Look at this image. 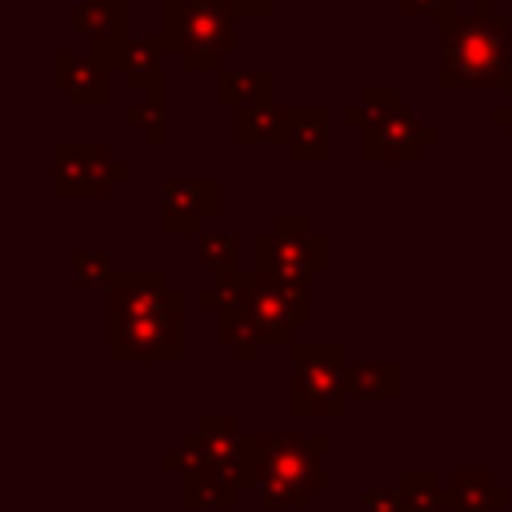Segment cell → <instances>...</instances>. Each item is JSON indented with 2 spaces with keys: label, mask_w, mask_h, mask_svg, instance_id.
Wrapping results in <instances>:
<instances>
[{
  "label": "cell",
  "mask_w": 512,
  "mask_h": 512,
  "mask_svg": "<svg viewBox=\"0 0 512 512\" xmlns=\"http://www.w3.org/2000/svg\"><path fill=\"white\" fill-rule=\"evenodd\" d=\"M112 264H108V252H76L72 256V284L76 288H108L112 280Z\"/></svg>",
  "instance_id": "d4e9b609"
},
{
  "label": "cell",
  "mask_w": 512,
  "mask_h": 512,
  "mask_svg": "<svg viewBox=\"0 0 512 512\" xmlns=\"http://www.w3.org/2000/svg\"><path fill=\"white\" fill-rule=\"evenodd\" d=\"M500 128H504V132H508V140H512V116H508V120H504Z\"/></svg>",
  "instance_id": "f1b7e54d"
},
{
  "label": "cell",
  "mask_w": 512,
  "mask_h": 512,
  "mask_svg": "<svg viewBox=\"0 0 512 512\" xmlns=\"http://www.w3.org/2000/svg\"><path fill=\"white\" fill-rule=\"evenodd\" d=\"M440 32V68L436 88H484V92H508L512 88V16L496 12L492 0H472L468 12H452L436 20Z\"/></svg>",
  "instance_id": "6da1fadb"
},
{
  "label": "cell",
  "mask_w": 512,
  "mask_h": 512,
  "mask_svg": "<svg viewBox=\"0 0 512 512\" xmlns=\"http://www.w3.org/2000/svg\"><path fill=\"white\" fill-rule=\"evenodd\" d=\"M180 500L188 508H232L240 500V484L232 476H212V472H184V484H180Z\"/></svg>",
  "instance_id": "44dd1931"
},
{
  "label": "cell",
  "mask_w": 512,
  "mask_h": 512,
  "mask_svg": "<svg viewBox=\"0 0 512 512\" xmlns=\"http://www.w3.org/2000/svg\"><path fill=\"white\" fill-rule=\"evenodd\" d=\"M252 268L280 284L308 288V280L328 268V236L308 216L280 212V216H272L268 232H260L252 240Z\"/></svg>",
  "instance_id": "5b68a950"
},
{
  "label": "cell",
  "mask_w": 512,
  "mask_h": 512,
  "mask_svg": "<svg viewBox=\"0 0 512 512\" xmlns=\"http://www.w3.org/2000/svg\"><path fill=\"white\" fill-rule=\"evenodd\" d=\"M248 320L260 332V344H288L292 348V332L304 328L312 320V300L308 288H292L280 284L256 268H244V296H240Z\"/></svg>",
  "instance_id": "52a82bcc"
},
{
  "label": "cell",
  "mask_w": 512,
  "mask_h": 512,
  "mask_svg": "<svg viewBox=\"0 0 512 512\" xmlns=\"http://www.w3.org/2000/svg\"><path fill=\"white\" fill-rule=\"evenodd\" d=\"M128 176V164L104 140H60L52 144V192L60 200H100Z\"/></svg>",
  "instance_id": "8992f818"
},
{
  "label": "cell",
  "mask_w": 512,
  "mask_h": 512,
  "mask_svg": "<svg viewBox=\"0 0 512 512\" xmlns=\"http://www.w3.org/2000/svg\"><path fill=\"white\" fill-rule=\"evenodd\" d=\"M364 512H404L400 488H368L364 492Z\"/></svg>",
  "instance_id": "484cf974"
},
{
  "label": "cell",
  "mask_w": 512,
  "mask_h": 512,
  "mask_svg": "<svg viewBox=\"0 0 512 512\" xmlns=\"http://www.w3.org/2000/svg\"><path fill=\"white\" fill-rule=\"evenodd\" d=\"M124 124L140 128L144 144H160V140H164V132H168V104H164V84L136 92V96L128 100V108H124Z\"/></svg>",
  "instance_id": "ffe728a7"
},
{
  "label": "cell",
  "mask_w": 512,
  "mask_h": 512,
  "mask_svg": "<svg viewBox=\"0 0 512 512\" xmlns=\"http://www.w3.org/2000/svg\"><path fill=\"white\" fill-rule=\"evenodd\" d=\"M108 316H148V312H184V292L164 284L156 268H116L108 280Z\"/></svg>",
  "instance_id": "7c38bea8"
},
{
  "label": "cell",
  "mask_w": 512,
  "mask_h": 512,
  "mask_svg": "<svg viewBox=\"0 0 512 512\" xmlns=\"http://www.w3.org/2000/svg\"><path fill=\"white\" fill-rule=\"evenodd\" d=\"M328 436H264L256 496L264 508H304L312 492L328 488Z\"/></svg>",
  "instance_id": "3957f363"
},
{
  "label": "cell",
  "mask_w": 512,
  "mask_h": 512,
  "mask_svg": "<svg viewBox=\"0 0 512 512\" xmlns=\"http://www.w3.org/2000/svg\"><path fill=\"white\" fill-rule=\"evenodd\" d=\"M404 388V368L396 360H352L348 396L356 400H396Z\"/></svg>",
  "instance_id": "2e32d148"
},
{
  "label": "cell",
  "mask_w": 512,
  "mask_h": 512,
  "mask_svg": "<svg viewBox=\"0 0 512 512\" xmlns=\"http://www.w3.org/2000/svg\"><path fill=\"white\" fill-rule=\"evenodd\" d=\"M396 108H404V92H400V88H364V92L344 108V120L364 132L368 124H376L380 116H388V112H396Z\"/></svg>",
  "instance_id": "603a6c76"
},
{
  "label": "cell",
  "mask_w": 512,
  "mask_h": 512,
  "mask_svg": "<svg viewBox=\"0 0 512 512\" xmlns=\"http://www.w3.org/2000/svg\"><path fill=\"white\" fill-rule=\"evenodd\" d=\"M240 16H272L276 12V0H236Z\"/></svg>",
  "instance_id": "83f0119b"
},
{
  "label": "cell",
  "mask_w": 512,
  "mask_h": 512,
  "mask_svg": "<svg viewBox=\"0 0 512 512\" xmlns=\"http://www.w3.org/2000/svg\"><path fill=\"white\" fill-rule=\"evenodd\" d=\"M108 356L120 364H176L184 356V312L108 316Z\"/></svg>",
  "instance_id": "ba28073f"
},
{
  "label": "cell",
  "mask_w": 512,
  "mask_h": 512,
  "mask_svg": "<svg viewBox=\"0 0 512 512\" xmlns=\"http://www.w3.org/2000/svg\"><path fill=\"white\" fill-rule=\"evenodd\" d=\"M400 12H404V16L428 12V16L444 20V16H452V12H456V0H400Z\"/></svg>",
  "instance_id": "4316f807"
},
{
  "label": "cell",
  "mask_w": 512,
  "mask_h": 512,
  "mask_svg": "<svg viewBox=\"0 0 512 512\" xmlns=\"http://www.w3.org/2000/svg\"><path fill=\"white\" fill-rule=\"evenodd\" d=\"M400 504H404V512H440L444 504H448V492L440 488V476L436 472H428V468H408V472H400Z\"/></svg>",
  "instance_id": "7402d4cb"
},
{
  "label": "cell",
  "mask_w": 512,
  "mask_h": 512,
  "mask_svg": "<svg viewBox=\"0 0 512 512\" xmlns=\"http://www.w3.org/2000/svg\"><path fill=\"white\" fill-rule=\"evenodd\" d=\"M220 212L216 176H168L160 184V228L164 236H196Z\"/></svg>",
  "instance_id": "30bf717a"
},
{
  "label": "cell",
  "mask_w": 512,
  "mask_h": 512,
  "mask_svg": "<svg viewBox=\"0 0 512 512\" xmlns=\"http://www.w3.org/2000/svg\"><path fill=\"white\" fill-rule=\"evenodd\" d=\"M332 148V128H328V108L324 104H292V136L288 152L296 164H324Z\"/></svg>",
  "instance_id": "9a60e30c"
},
{
  "label": "cell",
  "mask_w": 512,
  "mask_h": 512,
  "mask_svg": "<svg viewBox=\"0 0 512 512\" xmlns=\"http://www.w3.org/2000/svg\"><path fill=\"white\" fill-rule=\"evenodd\" d=\"M236 248H240L236 232H204L200 244H196V260H200L204 268L232 272V268H240V264H236Z\"/></svg>",
  "instance_id": "cb8c5ba5"
},
{
  "label": "cell",
  "mask_w": 512,
  "mask_h": 512,
  "mask_svg": "<svg viewBox=\"0 0 512 512\" xmlns=\"http://www.w3.org/2000/svg\"><path fill=\"white\" fill-rule=\"evenodd\" d=\"M292 136V108L288 104H256L236 112V140L240 144H288Z\"/></svg>",
  "instance_id": "e0dca14e"
},
{
  "label": "cell",
  "mask_w": 512,
  "mask_h": 512,
  "mask_svg": "<svg viewBox=\"0 0 512 512\" xmlns=\"http://www.w3.org/2000/svg\"><path fill=\"white\" fill-rule=\"evenodd\" d=\"M216 104L236 108V112L256 108V104H276V72L272 68H220Z\"/></svg>",
  "instance_id": "5bb4252c"
},
{
  "label": "cell",
  "mask_w": 512,
  "mask_h": 512,
  "mask_svg": "<svg viewBox=\"0 0 512 512\" xmlns=\"http://www.w3.org/2000/svg\"><path fill=\"white\" fill-rule=\"evenodd\" d=\"M164 52L168 48H164V36L160 32H144V36L120 32L112 40H92V60L104 64L108 72L116 68L128 80L132 92H144V88L164 84V68H160Z\"/></svg>",
  "instance_id": "8fae6325"
},
{
  "label": "cell",
  "mask_w": 512,
  "mask_h": 512,
  "mask_svg": "<svg viewBox=\"0 0 512 512\" xmlns=\"http://www.w3.org/2000/svg\"><path fill=\"white\" fill-rule=\"evenodd\" d=\"M448 500L456 512H492L500 504H508V492L492 484L488 472H456L452 488H448Z\"/></svg>",
  "instance_id": "d6986e66"
},
{
  "label": "cell",
  "mask_w": 512,
  "mask_h": 512,
  "mask_svg": "<svg viewBox=\"0 0 512 512\" xmlns=\"http://www.w3.org/2000/svg\"><path fill=\"white\" fill-rule=\"evenodd\" d=\"M236 0H164L160 36L184 72H220V60L240 48Z\"/></svg>",
  "instance_id": "7a4b0ae2"
},
{
  "label": "cell",
  "mask_w": 512,
  "mask_h": 512,
  "mask_svg": "<svg viewBox=\"0 0 512 512\" xmlns=\"http://www.w3.org/2000/svg\"><path fill=\"white\" fill-rule=\"evenodd\" d=\"M292 416H344L348 408V348L340 340H292Z\"/></svg>",
  "instance_id": "277c9868"
},
{
  "label": "cell",
  "mask_w": 512,
  "mask_h": 512,
  "mask_svg": "<svg viewBox=\"0 0 512 512\" xmlns=\"http://www.w3.org/2000/svg\"><path fill=\"white\" fill-rule=\"evenodd\" d=\"M128 4L124 0H76L68 12V24L88 40H112L124 32Z\"/></svg>",
  "instance_id": "ac0fdd59"
},
{
  "label": "cell",
  "mask_w": 512,
  "mask_h": 512,
  "mask_svg": "<svg viewBox=\"0 0 512 512\" xmlns=\"http://www.w3.org/2000/svg\"><path fill=\"white\" fill-rule=\"evenodd\" d=\"M436 140H440V128L420 120L404 104L360 132V156L368 164H416L424 144H436Z\"/></svg>",
  "instance_id": "9c48e42d"
},
{
  "label": "cell",
  "mask_w": 512,
  "mask_h": 512,
  "mask_svg": "<svg viewBox=\"0 0 512 512\" xmlns=\"http://www.w3.org/2000/svg\"><path fill=\"white\" fill-rule=\"evenodd\" d=\"M52 84L76 104V108H108L112 104V76L92 56L56 52L52 56Z\"/></svg>",
  "instance_id": "4fadbf2b"
}]
</instances>
